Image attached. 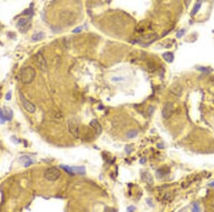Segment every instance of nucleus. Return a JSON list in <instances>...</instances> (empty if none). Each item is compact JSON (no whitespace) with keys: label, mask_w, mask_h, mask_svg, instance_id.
<instances>
[{"label":"nucleus","mask_w":214,"mask_h":212,"mask_svg":"<svg viewBox=\"0 0 214 212\" xmlns=\"http://www.w3.org/2000/svg\"><path fill=\"white\" fill-rule=\"evenodd\" d=\"M35 61H36V64H37L38 67L40 69L41 71H42V72H47V62H46V60L44 59V56L41 53L39 52L35 55Z\"/></svg>","instance_id":"39448f33"},{"label":"nucleus","mask_w":214,"mask_h":212,"mask_svg":"<svg viewBox=\"0 0 214 212\" xmlns=\"http://www.w3.org/2000/svg\"><path fill=\"white\" fill-rule=\"evenodd\" d=\"M20 97H21L20 99H21L22 105H23L24 108L28 112L34 113L36 111V107H35L34 104H33L31 101H29V100L25 99L24 97V96L21 94H20Z\"/></svg>","instance_id":"423d86ee"},{"label":"nucleus","mask_w":214,"mask_h":212,"mask_svg":"<svg viewBox=\"0 0 214 212\" xmlns=\"http://www.w3.org/2000/svg\"><path fill=\"white\" fill-rule=\"evenodd\" d=\"M20 161L22 163V164L25 166V167H28L30 165L33 164V160L30 158L29 157L27 156H23L20 158Z\"/></svg>","instance_id":"f8f14e48"},{"label":"nucleus","mask_w":214,"mask_h":212,"mask_svg":"<svg viewBox=\"0 0 214 212\" xmlns=\"http://www.w3.org/2000/svg\"><path fill=\"white\" fill-rule=\"evenodd\" d=\"M11 117H12V111L10 109L7 107H4L3 109H0V120L2 121V123L6 120H11Z\"/></svg>","instance_id":"6e6552de"},{"label":"nucleus","mask_w":214,"mask_h":212,"mask_svg":"<svg viewBox=\"0 0 214 212\" xmlns=\"http://www.w3.org/2000/svg\"><path fill=\"white\" fill-rule=\"evenodd\" d=\"M61 168L66 171L70 174H84L85 168L84 166H69L66 165H61Z\"/></svg>","instance_id":"20e7f679"},{"label":"nucleus","mask_w":214,"mask_h":212,"mask_svg":"<svg viewBox=\"0 0 214 212\" xmlns=\"http://www.w3.org/2000/svg\"><path fill=\"white\" fill-rule=\"evenodd\" d=\"M141 178H142L143 181L148 184L151 185L153 183V177H152L151 174L150 173H149V172H144V173H142Z\"/></svg>","instance_id":"9b49d317"},{"label":"nucleus","mask_w":214,"mask_h":212,"mask_svg":"<svg viewBox=\"0 0 214 212\" xmlns=\"http://www.w3.org/2000/svg\"><path fill=\"white\" fill-rule=\"evenodd\" d=\"M44 178L50 182H55L61 176V172L56 167H50L44 172Z\"/></svg>","instance_id":"f03ea898"},{"label":"nucleus","mask_w":214,"mask_h":212,"mask_svg":"<svg viewBox=\"0 0 214 212\" xmlns=\"http://www.w3.org/2000/svg\"><path fill=\"white\" fill-rule=\"evenodd\" d=\"M200 5H201V3L200 2H197L196 4H195L192 9V13H191L192 15H195V14H196V13L198 11L199 9H200Z\"/></svg>","instance_id":"dca6fc26"},{"label":"nucleus","mask_w":214,"mask_h":212,"mask_svg":"<svg viewBox=\"0 0 214 212\" xmlns=\"http://www.w3.org/2000/svg\"><path fill=\"white\" fill-rule=\"evenodd\" d=\"M44 34L43 32H38V33L34 34L32 39L34 41H40L44 38Z\"/></svg>","instance_id":"4468645a"},{"label":"nucleus","mask_w":214,"mask_h":212,"mask_svg":"<svg viewBox=\"0 0 214 212\" xmlns=\"http://www.w3.org/2000/svg\"><path fill=\"white\" fill-rule=\"evenodd\" d=\"M36 72L32 67H26L22 70L20 74V79L24 84H29L34 79Z\"/></svg>","instance_id":"f257e3e1"},{"label":"nucleus","mask_w":214,"mask_h":212,"mask_svg":"<svg viewBox=\"0 0 214 212\" xmlns=\"http://www.w3.org/2000/svg\"><path fill=\"white\" fill-rule=\"evenodd\" d=\"M184 33H185V30H184V29H182V30H180L178 31V32H177V37L178 38H180L181 37V36H183V35L184 34Z\"/></svg>","instance_id":"6ab92c4d"},{"label":"nucleus","mask_w":214,"mask_h":212,"mask_svg":"<svg viewBox=\"0 0 214 212\" xmlns=\"http://www.w3.org/2000/svg\"><path fill=\"white\" fill-rule=\"evenodd\" d=\"M163 57L164 58V59L166 60L168 62L171 63L172 62L173 60V54L171 52H166L163 54Z\"/></svg>","instance_id":"ddd939ff"},{"label":"nucleus","mask_w":214,"mask_h":212,"mask_svg":"<svg viewBox=\"0 0 214 212\" xmlns=\"http://www.w3.org/2000/svg\"><path fill=\"white\" fill-rule=\"evenodd\" d=\"M156 34H149L147 36H145L143 37V39H144L145 42H151V41H153L154 39H156Z\"/></svg>","instance_id":"2eb2a0df"},{"label":"nucleus","mask_w":214,"mask_h":212,"mask_svg":"<svg viewBox=\"0 0 214 212\" xmlns=\"http://www.w3.org/2000/svg\"><path fill=\"white\" fill-rule=\"evenodd\" d=\"M89 125L94 129V132L97 134V135H99L101 134V131H102V127H101V124H100L99 122L97 119H93L92 121H91V122L89 123Z\"/></svg>","instance_id":"9d476101"},{"label":"nucleus","mask_w":214,"mask_h":212,"mask_svg":"<svg viewBox=\"0 0 214 212\" xmlns=\"http://www.w3.org/2000/svg\"><path fill=\"white\" fill-rule=\"evenodd\" d=\"M192 212H201L200 207V206H199L198 203H197V202L193 203Z\"/></svg>","instance_id":"f3484780"},{"label":"nucleus","mask_w":214,"mask_h":212,"mask_svg":"<svg viewBox=\"0 0 214 212\" xmlns=\"http://www.w3.org/2000/svg\"><path fill=\"white\" fill-rule=\"evenodd\" d=\"M68 128L69 131L76 139L79 138V125L77 121L75 120L74 119H70L68 122Z\"/></svg>","instance_id":"7ed1b4c3"},{"label":"nucleus","mask_w":214,"mask_h":212,"mask_svg":"<svg viewBox=\"0 0 214 212\" xmlns=\"http://www.w3.org/2000/svg\"><path fill=\"white\" fill-rule=\"evenodd\" d=\"M31 20L29 18H21L17 22V26L20 30L22 29H26L28 30V28L30 26Z\"/></svg>","instance_id":"1a4fd4ad"},{"label":"nucleus","mask_w":214,"mask_h":212,"mask_svg":"<svg viewBox=\"0 0 214 212\" xmlns=\"http://www.w3.org/2000/svg\"><path fill=\"white\" fill-rule=\"evenodd\" d=\"M137 135V132L136 131H131L127 134V136L128 138H134Z\"/></svg>","instance_id":"a211bd4d"},{"label":"nucleus","mask_w":214,"mask_h":212,"mask_svg":"<svg viewBox=\"0 0 214 212\" xmlns=\"http://www.w3.org/2000/svg\"><path fill=\"white\" fill-rule=\"evenodd\" d=\"M173 112V105L172 103L168 102L165 104L164 107H163V110H162V115L164 119H167L169 117H171Z\"/></svg>","instance_id":"0eeeda50"},{"label":"nucleus","mask_w":214,"mask_h":212,"mask_svg":"<svg viewBox=\"0 0 214 212\" xmlns=\"http://www.w3.org/2000/svg\"><path fill=\"white\" fill-rule=\"evenodd\" d=\"M82 26H79V27L76 28V29H75L73 31V32H74V33H76V32H81V31H82Z\"/></svg>","instance_id":"aec40b11"},{"label":"nucleus","mask_w":214,"mask_h":212,"mask_svg":"<svg viewBox=\"0 0 214 212\" xmlns=\"http://www.w3.org/2000/svg\"><path fill=\"white\" fill-rule=\"evenodd\" d=\"M209 186H214V182H211V183L210 184H209Z\"/></svg>","instance_id":"4be33fe9"},{"label":"nucleus","mask_w":214,"mask_h":212,"mask_svg":"<svg viewBox=\"0 0 214 212\" xmlns=\"http://www.w3.org/2000/svg\"><path fill=\"white\" fill-rule=\"evenodd\" d=\"M10 97H11V94H10L9 92V93H7V96H6V99H7V100H9L10 99H11V98H10Z\"/></svg>","instance_id":"412c9836"}]
</instances>
